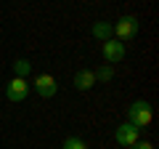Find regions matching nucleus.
<instances>
[{"label":"nucleus","instance_id":"nucleus-1","mask_svg":"<svg viewBox=\"0 0 159 149\" xmlns=\"http://www.w3.org/2000/svg\"><path fill=\"white\" fill-rule=\"evenodd\" d=\"M151 120H154V112H151V104L148 101H133L130 104V109H127V123H130V125H135L138 131H141V128H146Z\"/></svg>","mask_w":159,"mask_h":149},{"label":"nucleus","instance_id":"nucleus-2","mask_svg":"<svg viewBox=\"0 0 159 149\" xmlns=\"http://www.w3.org/2000/svg\"><path fill=\"white\" fill-rule=\"evenodd\" d=\"M111 27H114L117 40L125 43V40H133V37L138 35V19H135V16H122L117 24H111Z\"/></svg>","mask_w":159,"mask_h":149},{"label":"nucleus","instance_id":"nucleus-3","mask_svg":"<svg viewBox=\"0 0 159 149\" xmlns=\"http://www.w3.org/2000/svg\"><path fill=\"white\" fill-rule=\"evenodd\" d=\"M114 141H117L119 147H133L135 141H141V131H138L135 125H130V123H122V125L114 131Z\"/></svg>","mask_w":159,"mask_h":149},{"label":"nucleus","instance_id":"nucleus-4","mask_svg":"<svg viewBox=\"0 0 159 149\" xmlns=\"http://www.w3.org/2000/svg\"><path fill=\"white\" fill-rule=\"evenodd\" d=\"M6 96H8V101H13V104L24 101V99L29 96V83L24 80V77H13L6 85Z\"/></svg>","mask_w":159,"mask_h":149},{"label":"nucleus","instance_id":"nucleus-5","mask_svg":"<svg viewBox=\"0 0 159 149\" xmlns=\"http://www.w3.org/2000/svg\"><path fill=\"white\" fill-rule=\"evenodd\" d=\"M34 91H37V96H43V99H53L56 96V91H58V83H56V77L53 74H37V80H34Z\"/></svg>","mask_w":159,"mask_h":149},{"label":"nucleus","instance_id":"nucleus-6","mask_svg":"<svg viewBox=\"0 0 159 149\" xmlns=\"http://www.w3.org/2000/svg\"><path fill=\"white\" fill-rule=\"evenodd\" d=\"M101 53H103V59H106L109 64H117V61H122L125 59V43L122 40H103V48H101Z\"/></svg>","mask_w":159,"mask_h":149},{"label":"nucleus","instance_id":"nucleus-7","mask_svg":"<svg viewBox=\"0 0 159 149\" xmlns=\"http://www.w3.org/2000/svg\"><path fill=\"white\" fill-rule=\"evenodd\" d=\"M93 85H96V74H93L90 69H80V72L74 74V88H77V91H90Z\"/></svg>","mask_w":159,"mask_h":149},{"label":"nucleus","instance_id":"nucleus-8","mask_svg":"<svg viewBox=\"0 0 159 149\" xmlns=\"http://www.w3.org/2000/svg\"><path fill=\"white\" fill-rule=\"evenodd\" d=\"M111 35H114V27L106 22H96L93 24V37H98V40H111Z\"/></svg>","mask_w":159,"mask_h":149},{"label":"nucleus","instance_id":"nucleus-9","mask_svg":"<svg viewBox=\"0 0 159 149\" xmlns=\"http://www.w3.org/2000/svg\"><path fill=\"white\" fill-rule=\"evenodd\" d=\"M11 67H13V77H24V80H27V74L32 72V64H29V59H16Z\"/></svg>","mask_w":159,"mask_h":149},{"label":"nucleus","instance_id":"nucleus-10","mask_svg":"<svg viewBox=\"0 0 159 149\" xmlns=\"http://www.w3.org/2000/svg\"><path fill=\"white\" fill-rule=\"evenodd\" d=\"M93 74H96V80H101V83H109V80L114 77V69H111V67L106 64V67H98V69H96Z\"/></svg>","mask_w":159,"mask_h":149},{"label":"nucleus","instance_id":"nucleus-11","mask_svg":"<svg viewBox=\"0 0 159 149\" xmlns=\"http://www.w3.org/2000/svg\"><path fill=\"white\" fill-rule=\"evenodd\" d=\"M64 149H88V144L82 141L80 136H69L66 141H64Z\"/></svg>","mask_w":159,"mask_h":149},{"label":"nucleus","instance_id":"nucleus-12","mask_svg":"<svg viewBox=\"0 0 159 149\" xmlns=\"http://www.w3.org/2000/svg\"><path fill=\"white\" fill-rule=\"evenodd\" d=\"M130 149H154V144L151 141H135Z\"/></svg>","mask_w":159,"mask_h":149}]
</instances>
